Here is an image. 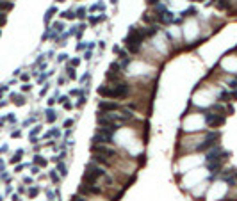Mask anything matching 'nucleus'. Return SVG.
Masks as SVG:
<instances>
[{
    "label": "nucleus",
    "instance_id": "obj_1",
    "mask_svg": "<svg viewBox=\"0 0 237 201\" xmlns=\"http://www.w3.org/2000/svg\"><path fill=\"white\" fill-rule=\"evenodd\" d=\"M98 95L104 96L107 100H118V98H127L130 95V87H128V84L125 82H116L112 85H100L98 87Z\"/></svg>",
    "mask_w": 237,
    "mask_h": 201
},
{
    "label": "nucleus",
    "instance_id": "obj_2",
    "mask_svg": "<svg viewBox=\"0 0 237 201\" xmlns=\"http://www.w3.org/2000/svg\"><path fill=\"white\" fill-rule=\"evenodd\" d=\"M146 37V32L145 29H130V32L127 34V37L123 39V43L127 46V50L130 52H137L141 48V43L145 41Z\"/></svg>",
    "mask_w": 237,
    "mask_h": 201
},
{
    "label": "nucleus",
    "instance_id": "obj_3",
    "mask_svg": "<svg viewBox=\"0 0 237 201\" xmlns=\"http://www.w3.org/2000/svg\"><path fill=\"white\" fill-rule=\"evenodd\" d=\"M105 176V169L96 162H89L86 166V171H84V176H82V182L86 183H96L100 178Z\"/></svg>",
    "mask_w": 237,
    "mask_h": 201
},
{
    "label": "nucleus",
    "instance_id": "obj_4",
    "mask_svg": "<svg viewBox=\"0 0 237 201\" xmlns=\"http://www.w3.org/2000/svg\"><path fill=\"white\" fill-rule=\"evenodd\" d=\"M219 137H221V133H219V132H209L207 135H205V139H203V143H201L196 150L203 151V150H211V148H214V146H218Z\"/></svg>",
    "mask_w": 237,
    "mask_h": 201
},
{
    "label": "nucleus",
    "instance_id": "obj_5",
    "mask_svg": "<svg viewBox=\"0 0 237 201\" xmlns=\"http://www.w3.org/2000/svg\"><path fill=\"white\" fill-rule=\"evenodd\" d=\"M91 153L93 155H102V157H116V150L107 144H93Z\"/></svg>",
    "mask_w": 237,
    "mask_h": 201
},
{
    "label": "nucleus",
    "instance_id": "obj_6",
    "mask_svg": "<svg viewBox=\"0 0 237 201\" xmlns=\"http://www.w3.org/2000/svg\"><path fill=\"white\" fill-rule=\"evenodd\" d=\"M79 194L80 196H89V194H102V189L96 187V183H86L82 182V185H79Z\"/></svg>",
    "mask_w": 237,
    "mask_h": 201
},
{
    "label": "nucleus",
    "instance_id": "obj_7",
    "mask_svg": "<svg viewBox=\"0 0 237 201\" xmlns=\"http://www.w3.org/2000/svg\"><path fill=\"white\" fill-rule=\"evenodd\" d=\"M98 110L102 112H116V110H121V105L112 102V100H100L98 102Z\"/></svg>",
    "mask_w": 237,
    "mask_h": 201
},
{
    "label": "nucleus",
    "instance_id": "obj_8",
    "mask_svg": "<svg viewBox=\"0 0 237 201\" xmlns=\"http://www.w3.org/2000/svg\"><path fill=\"white\" fill-rule=\"evenodd\" d=\"M205 123L209 125V128H216V126H219V125L225 123V118H223L221 114L207 112V114H205Z\"/></svg>",
    "mask_w": 237,
    "mask_h": 201
},
{
    "label": "nucleus",
    "instance_id": "obj_9",
    "mask_svg": "<svg viewBox=\"0 0 237 201\" xmlns=\"http://www.w3.org/2000/svg\"><path fill=\"white\" fill-rule=\"evenodd\" d=\"M221 178H223V182H226L230 187L237 185V169H226V171H223Z\"/></svg>",
    "mask_w": 237,
    "mask_h": 201
},
{
    "label": "nucleus",
    "instance_id": "obj_10",
    "mask_svg": "<svg viewBox=\"0 0 237 201\" xmlns=\"http://www.w3.org/2000/svg\"><path fill=\"white\" fill-rule=\"evenodd\" d=\"M221 164H223V160H212V162H207V169L216 175V173L221 171Z\"/></svg>",
    "mask_w": 237,
    "mask_h": 201
},
{
    "label": "nucleus",
    "instance_id": "obj_11",
    "mask_svg": "<svg viewBox=\"0 0 237 201\" xmlns=\"http://www.w3.org/2000/svg\"><path fill=\"white\" fill-rule=\"evenodd\" d=\"M160 22H164V23H173V22H175L173 12H171V11H164V12H162V16H160Z\"/></svg>",
    "mask_w": 237,
    "mask_h": 201
},
{
    "label": "nucleus",
    "instance_id": "obj_12",
    "mask_svg": "<svg viewBox=\"0 0 237 201\" xmlns=\"http://www.w3.org/2000/svg\"><path fill=\"white\" fill-rule=\"evenodd\" d=\"M11 9H13V4L11 2H7V0H0V11H2V12H7Z\"/></svg>",
    "mask_w": 237,
    "mask_h": 201
},
{
    "label": "nucleus",
    "instance_id": "obj_13",
    "mask_svg": "<svg viewBox=\"0 0 237 201\" xmlns=\"http://www.w3.org/2000/svg\"><path fill=\"white\" fill-rule=\"evenodd\" d=\"M93 162H96V164H100V166H109V160L104 158L102 155H93Z\"/></svg>",
    "mask_w": 237,
    "mask_h": 201
},
{
    "label": "nucleus",
    "instance_id": "obj_14",
    "mask_svg": "<svg viewBox=\"0 0 237 201\" xmlns=\"http://www.w3.org/2000/svg\"><path fill=\"white\" fill-rule=\"evenodd\" d=\"M57 171H59L61 176H66L68 175V167H66L64 162H61V160H59V164H57Z\"/></svg>",
    "mask_w": 237,
    "mask_h": 201
},
{
    "label": "nucleus",
    "instance_id": "obj_15",
    "mask_svg": "<svg viewBox=\"0 0 237 201\" xmlns=\"http://www.w3.org/2000/svg\"><path fill=\"white\" fill-rule=\"evenodd\" d=\"M11 98H13V102H15L16 105H25V98L22 95H11Z\"/></svg>",
    "mask_w": 237,
    "mask_h": 201
},
{
    "label": "nucleus",
    "instance_id": "obj_16",
    "mask_svg": "<svg viewBox=\"0 0 237 201\" xmlns=\"http://www.w3.org/2000/svg\"><path fill=\"white\" fill-rule=\"evenodd\" d=\"M219 100H221V102H230V100H232V93L221 91V93H219Z\"/></svg>",
    "mask_w": 237,
    "mask_h": 201
},
{
    "label": "nucleus",
    "instance_id": "obj_17",
    "mask_svg": "<svg viewBox=\"0 0 237 201\" xmlns=\"http://www.w3.org/2000/svg\"><path fill=\"white\" fill-rule=\"evenodd\" d=\"M61 18H66V20H75L77 18V14L73 11H63L61 12Z\"/></svg>",
    "mask_w": 237,
    "mask_h": 201
},
{
    "label": "nucleus",
    "instance_id": "obj_18",
    "mask_svg": "<svg viewBox=\"0 0 237 201\" xmlns=\"http://www.w3.org/2000/svg\"><path fill=\"white\" fill-rule=\"evenodd\" d=\"M34 164L39 166V167H45V166H46V160H45L41 155H36V157H34Z\"/></svg>",
    "mask_w": 237,
    "mask_h": 201
},
{
    "label": "nucleus",
    "instance_id": "obj_19",
    "mask_svg": "<svg viewBox=\"0 0 237 201\" xmlns=\"http://www.w3.org/2000/svg\"><path fill=\"white\" fill-rule=\"evenodd\" d=\"M55 119H57V114H55V112H53L52 109H48V110H46V121H50V123H53V121H55Z\"/></svg>",
    "mask_w": 237,
    "mask_h": 201
},
{
    "label": "nucleus",
    "instance_id": "obj_20",
    "mask_svg": "<svg viewBox=\"0 0 237 201\" xmlns=\"http://www.w3.org/2000/svg\"><path fill=\"white\" fill-rule=\"evenodd\" d=\"M55 12H57V9H55V7H50L48 11H46V16H45V22H46V23H48V22H50V18H52L53 14H55Z\"/></svg>",
    "mask_w": 237,
    "mask_h": 201
},
{
    "label": "nucleus",
    "instance_id": "obj_21",
    "mask_svg": "<svg viewBox=\"0 0 237 201\" xmlns=\"http://www.w3.org/2000/svg\"><path fill=\"white\" fill-rule=\"evenodd\" d=\"M193 14H196V9L194 7H189L187 11L182 12V18H189V16H193Z\"/></svg>",
    "mask_w": 237,
    "mask_h": 201
},
{
    "label": "nucleus",
    "instance_id": "obj_22",
    "mask_svg": "<svg viewBox=\"0 0 237 201\" xmlns=\"http://www.w3.org/2000/svg\"><path fill=\"white\" fill-rule=\"evenodd\" d=\"M86 12H87V9H86V7H79L75 14H77V18H86Z\"/></svg>",
    "mask_w": 237,
    "mask_h": 201
},
{
    "label": "nucleus",
    "instance_id": "obj_23",
    "mask_svg": "<svg viewBox=\"0 0 237 201\" xmlns=\"http://www.w3.org/2000/svg\"><path fill=\"white\" fill-rule=\"evenodd\" d=\"M59 178H61V175H57V173L52 169V171H50V180H52L53 183H57V182H59Z\"/></svg>",
    "mask_w": 237,
    "mask_h": 201
},
{
    "label": "nucleus",
    "instance_id": "obj_24",
    "mask_svg": "<svg viewBox=\"0 0 237 201\" xmlns=\"http://www.w3.org/2000/svg\"><path fill=\"white\" fill-rule=\"evenodd\" d=\"M66 71H68V78H77V75H75V70H73L71 68V66H68V68H66Z\"/></svg>",
    "mask_w": 237,
    "mask_h": 201
},
{
    "label": "nucleus",
    "instance_id": "obj_25",
    "mask_svg": "<svg viewBox=\"0 0 237 201\" xmlns=\"http://www.w3.org/2000/svg\"><path fill=\"white\" fill-rule=\"evenodd\" d=\"M59 135H61V132H59L57 128H53L52 132H48V133H46V137H55V139H57Z\"/></svg>",
    "mask_w": 237,
    "mask_h": 201
},
{
    "label": "nucleus",
    "instance_id": "obj_26",
    "mask_svg": "<svg viewBox=\"0 0 237 201\" xmlns=\"http://www.w3.org/2000/svg\"><path fill=\"white\" fill-rule=\"evenodd\" d=\"M22 153H23V151H22V150H20V151L16 153V155H15V157H13V158H11V162H15V164H16V162H20V158H22Z\"/></svg>",
    "mask_w": 237,
    "mask_h": 201
},
{
    "label": "nucleus",
    "instance_id": "obj_27",
    "mask_svg": "<svg viewBox=\"0 0 237 201\" xmlns=\"http://www.w3.org/2000/svg\"><path fill=\"white\" fill-rule=\"evenodd\" d=\"M212 110H216V112H225V107L219 105V103H216V105H212Z\"/></svg>",
    "mask_w": 237,
    "mask_h": 201
},
{
    "label": "nucleus",
    "instance_id": "obj_28",
    "mask_svg": "<svg viewBox=\"0 0 237 201\" xmlns=\"http://www.w3.org/2000/svg\"><path fill=\"white\" fill-rule=\"evenodd\" d=\"M104 7H105V4H104V2H98L96 5H93V7H91V11H96V9H98V11H102Z\"/></svg>",
    "mask_w": 237,
    "mask_h": 201
},
{
    "label": "nucleus",
    "instance_id": "obj_29",
    "mask_svg": "<svg viewBox=\"0 0 237 201\" xmlns=\"http://www.w3.org/2000/svg\"><path fill=\"white\" fill-rule=\"evenodd\" d=\"M38 192H39L38 187H32V189H29V196H30V198H34V196H38Z\"/></svg>",
    "mask_w": 237,
    "mask_h": 201
},
{
    "label": "nucleus",
    "instance_id": "obj_30",
    "mask_svg": "<svg viewBox=\"0 0 237 201\" xmlns=\"http://www.w3.org/2000/svg\"><path fill=\"white\" fill-rule=\"evenodd\" d=\"M5 22H7V18H5V12H2V11H0V27H2V25H5Z\"/></svg>",
    "mask_w": 237,
    "mask_h": 201
},
{
    "label": "nucleus",
    "instance_id": "obj_31",
    "mask_svg": "<svg viewBox=\"0 0 237 201\" xmlns=\"http://www.w3.org/2000/svg\"><path fill=\"white\" fill-rule=\"evenodd\" d=\"M70 201H86V199H84V196H80V194H75Z\"/></svg>",
    "mask_w": 237,
    "mask_h": 201
},
{
    "label": "nucleus",
    "instance_id": "obj_32",
    "mask_svg": "<svg viewBox=\"0 0 237 201\" xmlns=\"http://www.w3.org/2000/svg\"><path fill=\"white\" fill-rule=\"evenodd\" d=\"M63 126H64V128H70V126H73V119H66Z\"/></svg>",
    "mask_w": 237,
    "mask_h": 201
},
{
    "label": "nucleus",
    "instance_id": "obj_33",
    "mask_svg": "<svg viewBox=\"0 0 237 201\" xmlns=\"http://www.w3.org/2000/svg\"><path fill=\"white\" fill-rule=\"evenodd\" d=\"M80 64V59H71V61H70V66H71V68H73V66H79Z\"/></svg>",
    "mask_w": 237,
    "mask_h": 201
},
{
    "label": "nucleus",
    "instance_id": "obj_34",
    "mask_svg": "<svg viewBox=\"0 0 237 201\" xmlns=\"http://www.w3.org/2000/svg\"><path fill=\"white\" fill-rule=\"evenodd\" d=\"M87 78H89V73H84L82 77H80V84H84V82H87Z\"/></svg>",
    "mask_w": 237,
    "mask_h": 201
},
{
    "label": "nucleus",
    "instance_id": "obj_35",
    "mask_svg": "<svg viewBox=\"0 0 237 201\" xmlns=\"http://www.w3.org/2000/svg\"><path fill=\"white\" fill-rule=\"evenodd\" d=\"M53 27H55V32H63V23H55Z\"/></svg>",
    "mask_w": 237,
    "mask_h": 201
},
{
    "label": "nucleus",
    "instance_id": "obj_36",
    "mask_svg": "<svg viewBox=\"0 0 237 201\" xmlns=\"http://www.w3.org/2000/svg\"><path fill=\"white\" fill-rule=\"evenodd\" d=\"M64 59H68V55H66V53H61V55L57 57V61H59V62H63Z\"/></svg>",
    "mask_w": 237,
    "mask_h": 201
},
{
    "label": "nucleus",
    "instance_id": "obj_37",
    "mask_svg": "<svg viewBox=\"0 0 237 201\" xmlns=\"http://www.w3.org/2000/svg\"><path fill=\"white\" fill-rule=\"evenodd\" d=\"M80 93H82V91H80V89H73V91L70 93V95H71V96H79V95H80Z\"/></svg>",
    "mask_w": 237,
    "mask_h": 201
},
{
    "label": "nucleus",
    "instance_id": "obj_38",
    "mask_svg": "<svg viewBox=\"0 0 237 201\" xmlns=\"http://www.w3.org/2000/svg\"><path fill=\"white\" fill-rule=\"evenodd\" d=\"M63 105H64V109H68V110H70V109H71V107H73V105H71L70 102H68V100H66V102H64Z\"/></svg>",
    "mask_w": 237,
    "mask_h": 201
},
{
    "label": "nucleus",
    "instance_id": "obj_39",
    "mask_svg": "<svg viewBox=\"0 0 237 201\" xmlns=\"http://www.w3.org/2000/svg\"><path fill=\"white\" fill-rule=\"evenodd\" d=\"M84 48H86V45H84V43H79V45H77V50H79V52H80V50H84Z\"/></svg>",
    "mask_w": 237,
    "mask_h": 201
},
{
    "label": "nucleus",
    "instance_id": "obj_40",
    "mask_svg": "<svg viewBox=\"0 0 237 201\" xmlns=\"http://www.w3.org/2000/svg\"><path fill=\"white\" fill-rule=\"evenodd\" d=\"M30 87H32V85H29V84H25V85H22V89H23V91H30Z\"/></svg>",
    "mask_w": 237,
    "mask_h": 201
},
{
    "label": "nucleus",
    "instance_id": "obj_41",
    "mask_svg": "<svg viewBox=\"0 0 237 201\" xmlns=\"http://www.w3.org/2000/svg\"><path fill=\"white\" fill-rule=\"evenodd\" d=\"M84 59H86V61H89V59H91V52H86V55H84Z\"/></svg>",
    "mask_w": 237,
    "mask_h": 201
},
{
    "label": "nucleus",
    "instance_id": "obj_42",
    "mask_svg": "<svg viewBox=\"0 0 237 201\" xmlns=\"http://www.w3.org/2000/svg\"><path fill=\"white\" fill-rule=\"evenodd\" d=\"M150 4H157V2H160V0H148Z\"/></svg>",
    "mask_w": 237,
    "mask_h": 201
},
{
    "label": "nucleus",
    "instance_id": "obj_43",
    "mask_svg": "<svg viewBox=\"0 0 237 201\" xmlns=\"http://www.w3.org/2000/svg\"><path fill=\"white\" fill-rule=\"evenodd\" d=\"M111 2H112V4H116V2H118V0H111Z\"/></svg>",
    "mask_w": 237,
    "mask_h": 201
},
{
    "label": "nucleus",
    "instance_id": "obj_44",
    "mask_svg": "<svg viewBox=\"0 0 237 201\" xmlns=\"http://www.w3.org/2000/svg\"><path fill=\"white\" fill-rule=\"evenodd\" d=\"M57 2H64V0H57Z\"/></svg>",
    "mask_w": 237,
    "mask_h": 201
}]
</instances>
